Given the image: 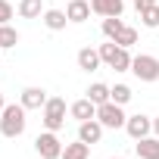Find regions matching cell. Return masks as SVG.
<instances>
[{
    "label": "cell",
    "mask_w": 159,
    "mask_h": 159,
    "mask_svg": "<svg viewBox=\"0 0 159 159\" xmlns=\"http://www.w3.org/2000/svg\"><path fill=\"white\" fill-rule=\"evenodd\" d=\"M91 0H69V7H66V16H69V22H75V25H81V22H88L91 19Z\"/></svg>",
    "instance_id": "cell-11"
},
{
    "label": "cell",
    "mask_w": 159,
    "mask_h": 159,
    "mask_svg": "<svg viewBox=\"0 0 159 159\" xmlns=\"http://www.w3.org/2000/svg\"><path fill=\"white\" fill-rule=\"evenodd\" d=\"M16 13H19L22 19H41V16H44V0H19Z\"/></svg>",
    "instance_id": "cell-15"
},
{
    "label": "cell",
    "mask_w": 159,
    "mask_h": 159,
    "mask_svg": "<svg viewBox=\"0 0 159 159\" xmlns=\"http://www.w3.org/2000/svg\"><path fill=\"white\" fill-rule=\"evenodd\" d=\"M0 62H3V56H0Z\"/></svg>",
    "instance_id": "cell-29"
},
{
    "label": "cell",
    "mask_w": 159,
    "mask_h": 159,
    "mask_svg": "<svg viewBox=\"0 0 159 159\" xmlns=\"http://www.w3.org/2000/svg\"><path fill=\"white\" fill-rule=\"evenodd\" d=\"M41 112H44V119H41L44 128H47V131H59V128L66 125V112H69V109H66V100H62V97H50Z\"/></svg>",
    "instance_id": "cell-4"
},
{
    "label": "cell",
    "mask_w": 159,
    "mask_h": 159,
    "mask_svg": "<svg viewBox=\"0 0 159 159\" xmlns=\"http://www.w3.org/2000/svg\"><path fill=\"white\" fill-rule=\"evenodd\" d=\"M88 156H91V143H84V140H75V143L62 147V159H88Z\"/></svg>",
    "instance_id": "cell-17"
},
{
    "label": "cell",
    "mask_w": 159,
    "mask_h": 159,
    "mask_svg": "<svg viewBox=\"0 0 159 159\" xmlns=\"http://www.w3.org/2000/svg\"><path fill=\"white\" fill-rule=\"evenodd\" d=\"M19 44V31L13 25H0V50H10Z\"/></svg>",
    "instance_id": "cell-20"
},
{
    "label": "cell",
    "mask_w": 159,
    "mask_h": 159,
    "mask_svg": "<svg viewBox=\"0 0 159 159\" xmlns=\"http://www.w3.org/2000/svg\"><path fill=\"white\" fill-rule=\"evenodd\" d=\"M137 159H159V137H143L137 140Z\"/></svg>",
    "instance_id": "cell-16"
},
{
    "label": "cell",
    "mask_w": 159,
    "mask_h": 159,
    "mask_svg": "<svg viewBox=\"0 0 159 159\" xmlns=\"http://www.w3.org/2000/svg\"><path fill=\"white\" fill-rule=\"evenodd\" d=\"M41 22H44L50 31H62V28L69 25V16H66V10H44Z\"/></svg>",
    "instance_id": "cell-14"
},
{
    "label": "cell",
    "mask_w": 159,
    "mask_h": 159,
    "mask_svg": "<svg viewBox=\"0 0 159 159\" xmlns=\"http://www.w3.org/2000/svg\"><path fill=\"white\" fill-rule=\"evenodd\" d=\"M100 50V59L109 66V69H116V72H131V53H128V47H119L116 41H106V44H100L97 47Z\"/></svg>",
    "instance_id": "cell-2"
},
{
    "label": "cell",
    "mask_w": 159,
    "mask_h": 159,
    "mask_svg": "<svg viewBox=\"0 0 159 159\" xmlns=\"http://www.w3.org/2000/svg\"><path fill=\"white\" fill-rule=\"evenodd\" d=\"M153 3H159V0H134V10H143V7H153Z\"/></svg>",
    "instance_id": "cell-25"
},
{
    "label": "cell",
    "mask_w": 159,
    "mask_h": 159,
    "mask_svg": "<svg viewBox=\"0 0 159 159\" xmlns=\"http://www.w3.org/2000/svg\"><path fill=\"white\" fill-rule=\"evenodd\" d=\"M116 44H119V47H128V50H131V47L137 44V28L125 25V28H122V31L116 34Z\"/></svg>",
    "instance_id": "cell-23"
},
{
    "label": "cell",
    "mask_w": 159,
    "mask_h": 159,
    "mask_svg": "<svg viewBox=\"0 0 159 159\" xmlns=\"http://www.w3.org/2000/svg\"><path fill=\"white\" fill-rule=\"evenodd\" d=\"M25 112H28V109H25L22 103H7L3 112H0V134L10 137V140L22 137V134H25V125H28Z\"/></svg>",
    "instance_id": "cell-1"
},
{
    "label": "cell",
    "mask_w": 159,
    "mask_h": 159,
    "mask_svg": "<svg viewBox=\"0 0 159 159\" xmlns=\"http://www.w3.org/2000/svg\"><path fill=\"white\" fill-rule=\"evenodd\" d=\"M125 131H128V137H131V140H143V137H150V134H153V119H150V116H143V112L128 116Z\"/></svg>",
    "instance_id": "cell-7"
},
{
    "label": "cell",
    "mask_w": 159,
    "mask_h": 159,
    "mask_svg": "<svg viewBox=\"0 0 159 159\" xmlns=\"http://www.w3.org/2000/svg\"><path fill=\"white\" fill-rule=\"evenodd\" d=\"M125 28V22H122V16H106L103 19V38L106 41H116V34Z\"/></svg>",
    "instance_id": "cell-18"
},
{
    "label": "cell",
    "mask_w": 159,
    "mask_h": 159,
    "mask_svg": "<svg viewBox=\"0 0 159 159\" xmlns=\"http://www.w3.org/2000/svg\"><path fill=\"white\" fill-rule=\"evenodd\" d=\"M3 106H7V100H3V94H0V112H3Z\"/></svg>",
    "instance_id": "cell-27"
},
{
    "label": "cell",
    "mask_w": 159,
    "mask_h": 159,
    "mask_svg": "<svg viewBox=\"0 0 159 159\" xmlns=\"http://www.w3.org/2000/svg\"><path fill=\"white\" fill-rule=\"evenodd\" d=\"M140 13V22H143V28H159V3H153V7H143V10H137Z\"/></svg>",
    "instance_id": "cell-19"
},
{
    "label": "cell",
    "mask_w": 159,
    "mask_h": 159,
    "mask_svg": "<svg viewBox=\"0 0 159 159\" xmlns=\"http://www.w3.org/2000/svg\"><path fill=\"white\" fill-rule=\"evenodd\" d=\"M97 119H100V125L103 128H125V122H128V116H125V109L119 106V103H112V100H106V103H100L97 106Z\"/></svg>",
    "instance_id": "cell-6"
},
{
    "label": "cell",
    "mask_w": 159,
    "mask_h": 159,
    "mask_svg": "<svg viewBox=\"0 0 159 159\" xmlns=\"http://www.w3.org/2000/svg\"><path fill=\"white\" fill-rule=\"evenodd\" d=\"M100 137H103V125H100V119H88V122H78V140H84V143H100Z\"/></svg>",
    "instance_id": "cell-10"
},
{
    "label": "cell",
    "mask_w": 159,
    "mask_h": 159,
    "mask_svg": "<svg viewBox=\"0 0 159 159\" xmlns=\"http://www.w3.org/2000/svg\"><path fill=\"white\" fill-rule=\"evenodd\" d=\"M153 134H156V137H159V116H156V119H153Z\"/></svg>",
    "instance_id": "cell-26"
},
{
    "label": "cell",
    "mask_w": 159,
    "mask_h": 159,
    "mask_svg": "<svg viewBox=\"0 0 159 159\" xmlns=\"http://www.w3.org/2000/svg\"><path fill=\"white\" fill-rule=\"evenodd\" d=\"M100 50H94V47H81L78 50V69L81 72H97L100 69Z\"/></svg>",
    "instance_id": "cell-13"
},
{
    "label": "cell",
    "mask_w": 159,
    "mask_h": 159,
    "mask_svg": "<svg viewBox=\"0 0 159 159\" xmlns=\"http://www.w3.org/2000/svg\"><path fill=\"white\" fill-rule=\"evenodd\" d=\"M88 97L100 106V103H106L109 100V84H103V81H94L91 88H88Z\"/></svg>",
    "instance_id": "cell-21"
},
{
    "label": "cell",
    "mask_w": 159,
    "mask_h": 159,
    "mask_svg": "<svg viewBox=\"0 0 159 159\" xmlns=\"http://www.w3.org/2000/svg\"><path fill=\"white\" fill-rule=\"evenodd\" d=\"M69 116H72L75 122H88V119H97V103H94L91 97H81V100H75V103L69 106Z\"/></svg>",
    "instance_id": "cell-9"
},
{
    "label": "cell",
    "mask_w": 159,
    "mask_h": 159,
    "mask_svg": "<svg viewBox=\"0 0 159 159\" xmlns=\"http://www.w3.org/2000/svg\"><path fill=\"white\" fill-rule=\"evenodd\" d=\"M10 19H13V3L0 0V25H10Z\"/></svg>",
    "instance_id": "cell-24"
},
{
    "label": "cell",
    "mask_w": 159,
    "mask_h": 159,
    "mask_svg": "<svg viewBox=\"0 0 159 159\" xmlns=\"http://www.w3.org/2000/svg\"><path fill=\"white\" fill-rule=\"evenodd\" d=\"M131 72H134L137 81L153 84V81H159V59L150 56V53H137V56L131 59Z\"/></svg>",
    "instance_id": "cell-3"
},
{
    "label": "cell",
    "mask_w": 159,
    "mask_h": 159,
    "mask_svg": "<svg viewBox=\"0 0 159 159\" xmlns=\"http://www.w3.org/2000/svg\"><path fill=\"white\" fill-rule=\"evenodd\" d=\"M50 97H47V91L44 88H34V84H28V88H22V94H19V103L25 106V109H44V103H47Z\"/></svg>",
    "instance_id": "cell-8"
},
{
    "label": "cell",
    "mask_w": 159,
    "mask_h": 159,
    "mask_svg": "<svg viewBox=\"0 0 159 159\" xmlns=\"http://www.w3.org/2000/svg\"><path fill=\"white\" fill-rule=\"evenodd\" d=\"M131 88L128 84H116V88H109V100L112 103H119V106H125V103H131Z\"/></svg>",
    "instance_id": "cell-22"
},
{
    "label": "cell",
    "mask_w": 159,
    "mask_h": 159,
    "mask_svg": "<svg viewBox=\"0 0 159 159\" xmlns=\"http://www.w3.org/2000/svg\"><path fill=\"white\" fill-rule=\"evenodd\" d=\"M109 159H125V156H109Z\"/></svg>",
    "instance_id": "cell-28"
},
{
    "label": "cell",
    "mask_w": 159,
    "mask_h": 159,
    "mask_svg": "<svg viewBox=\"0 0 159 159\" xmlns=\"http://www.w3.org/2000/svg\"><path fill=\"white\" fill-rule=\"evenodd\" d=\"M91 10L97 16H122L125 13V0H91Z\"/></svg>",
    "instance_id": "cell-12"
},
{
    "label": "cell",
    "mask_w": 159,
    "mask_h": 159,
    "mask_svg": "<svg viewBox=\"0 0 159 159\" xmlns=\"http://www.w3.org/2000/svg\"><path fill=\"white\" fill-rule=\"evenodd\" d=\"M62 147L66 143L56 137V131H44V134L34 137V153L41 159H62Z\"/></svg>",
    "instance_id": "cell-5"
}]
</instances>
